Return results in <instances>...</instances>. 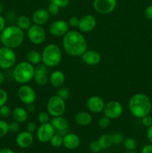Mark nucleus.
Listing matches in <instances>:
<instances>
[{"label":"nucleus","instance_id":"f257e3e1","mask_svg":"<svg viewBox=\"0 0 152 153\" xmlns=\"http://www.w3.org/2000/svg\"><path fill=\"white\" fill-rule=\"evenodd\" d=\"M63 47L67 55L81 56L87 50V41L80 31L71 30L63 37Z\"/></svg>","mask_w":152,"mask_h":153},{"label":"nucleus","instance_id":"f03ea898","mask_svg":"<svg viewBox=\"0 0 152 153\" xmlns=\"http://www.w3.org/2000/svg\"><path fill=\"white\" fill-rule=\"evenodd\" d=\"M151 101L145 94L138 93L131 97L128 102V108L134 117L142 118L150 114L151 111Z\"/></svg>","mask_w":152,"mask_h":153},{"label":"nucleus","instance_id":"7ed1b4c3","mask_svg":"<svg viewBox=\"0 0 152 153\" xmlns=\"http://www.w3.org/2000/svg\"><path fill=\"white\" fill-rule=\"evenodd\" d=\"M24 38V31L16 25H7L0 33V41L1 44L13 49L20 46L23 43Z\"/></svg>","mask_w":152,"mask_h":153},{"label":"nucleus","instance_id":"20e7f679","mask_svg":"<svg viewBox=\"0 0 152 153\" xmlns=\"http://www.w3.org/2000/svg\"><path fill=\"white\" fill-rule=\"evenodd\" d=\"M35 67L28 61H21L14 66L12 76L16 82L20 85L28 84L34 79Z\"/></svg>","mask_w":152,"mask_h":153},{"label":"nucleus","instance_id":"39448f33","mask_svg":"<svg viewBox=\"0 0 152 153\" xmlns=\"http://www.w3.org/2000/svg\"><path fill=\"white\" fill-rule=\"evenodd\" d=\"M42 63L48 67H56L62 59V51L55 43H49L43 48L41 52Z\"/></svg>","mask_w":152,"mask_h":153},{"label":"nucleus","instance_id":"423d86ee","mask_svg":"<svg viewBox=\"0 0 152 153\" xmlns=\"http://www.w3.org/2000/svg\"><path fill=\"white\" fill-rule=\"evenodd\" d=\"M47 112L52 117H54L63 116L66 111L65 100L61 99L57 95L52 96L49 99L46 105Z\"/></svg>","mask_w":152,"mask_h":153},{"label":"nucleus","instance_id":"0eeeda50","mask_svg":"<svg viewBox=\"0 0 152 153\" xmlns=\"http://www.w3.org/2000/svg\"><path fill=\"white\" fill-rule=\"evenodd\" d=\"M16 63V55L14 49L6 46L0 47V68L8 70L14 67Z\"/></svg>","mask_w":152,"mask_h":153},{"label":"nucleus","instance_id":"6e6552de","mask_svg":"<svg viewBox=\"0 0 152 153\" xmlns=\"http://www.w3.org/2000/svg\"><path fill=\"white\" fill-rule=\"evenodd\" d=\"M28 38L33 44L41 45L46 38V32L43 25L33 24L27 30Z\"/></svg>","mask_w":152,"mask_h":153},{"label":"nucleus","instance_id":"1a4fd4ad","mask_svg":"<svg viewBox=\"0 0 152 153\" xmlns=\"http://www.w3.org/2000/svg\"><path fill=\"white\" fill-rule=\"evenodd\" d=\"M17 96L21 102L25 105L32 104L36 100V92L28 84L21 85L18 88Z\"/></svg>","mask_w":152,"mask_h":153},{"label":"nucleus","instance_id":"9d476101","mask_svg":"<svg viewBox=\"0 0 152 153\" xmlns=\"http://www.w3.org/2000/svg\"><path fill=\"white\" fill-rule=\"evenodd\" d=\"M103 113L104 116L107 117L110 120H116L122 116L123 113V106L119 102L112 100L106 103Z\"/></svg>","mask_w":152,"mask_h":153},{"label":"nucleus","instance_id":"9b49d317","mask_svg":"<svg viewBox=\"0 0 152 153\" xmlns=\"http://www.w3.org/2000/svg\"><path fill=\"white\" fill-rule=\"evenodd\" d=\"M117 0H93V8L97 13L102 15L110 14L114 11Z\"/></svg>","mask_w":152,"mask_h":153},{"label":"nucleus","instance_id":"f8f14e48","mask_svg":"<svg viewBox=\"0 0 152 153\" xmlns=\"http://www.w3.org/2000/svg\"><path fill=\"white\" fill-rule=\"evenodd\" d=\"M55 133H56V131L52 126L51 123L49 122L46 123L40 124L36 131V136H37V140L40 143H45L49 142V140Z\"/></svg>","mask_w":152,"mask_h":153},{"label":"nucleus","instance_id":"ddd939ff","mask_svg":"<svg viewBox=\"0 0 152 153\" xmlns=\"http://www.w3.org/2000/svg\"><path fill=\"white\" fill-rule=\"evenodd\" d=\"M49 31L54 37H63L69 31V25L66 20L58 19L51 23Z\"/></svg>","mask_w":152,"mask_h":153},{"label":"nucleus","instance_id":"4468645a","mask_svg":"<svg viewBox=\"0 0 152 153\" xmlns=\"http://www.w3.org/2000/svg\"><path fill=\"white\" fill-rule=\"evenodd\" d=\"M97 25L96 18L91 14H86L79 19L77 25L79 31L82 33H88L93 31Z\"/></svg>","mask_w":152,"mask_h":153},{"label":"nucleus","instance_id":"2eb2a0df","mask_svg":"<svg viewBox=\"0 0 152 153\" xmlns=\"http://www.w3.org/2000/svg\"><path fill=\"white\" fill-rule=\"evenodd\" d=\"M105 104L104 100L98 96H92L86 101L88 110L93 114H100L103 112Z\"/></svg>","mask_w":152,"mask_h":153},{"label":"nucleus","instance_id":"dca6fc26","mask_svg":"<svg viewBox=\"0 0 152 153\" xmlns=\"http://www.w3.org/2000/svg\"><path fill=\"white\" fill-rule=\"evenodd\" d=\"M34 140L32 133L28 131H20L17 134L16 137V143L21 149H27L33 144Z\"/></svg>","mask_w":152,"mask_h":153},{"label":"nucleus","instance_id":"f3484780","mask_svg":"<svg viewBox=\"0 0 152 153\" xmlns=\"http://www.w3.org/2000/svg\"><path fill=\"white\" fill-rule=\"evenodd\" d=\"M49 67L45 64H38L35 67V75H34V81L36 84L40 86H44L49 82V76H48V70Z\"/></svg>","mask_w":152,"mask_h":153},{"label":"nucleus","instance_id":"a211bd4d","mask_svg":"<svg viewBox=\"0 0 152 153\" xmlns=\"http://www.w3.org/2000/svg\"><path fill=\"white\" fill-rule=\"evenodd\" d=\"M80 145V138L75 133H67L63 136V146L67 149L73 150L79 147Z\"/></svg>","mask_w":152,"mask_h":153},{"label":"nucleus","instance_id":"6ab92c4d","mask_svg":"<svg viewBox=\"0 0 152 153\" xmlns=\"http://www.w3.org/2000/svg\"><path fill=\"white\" fill-rule=\"evenodd\" d=\"M81 59L84 64L89 66H95L101 62V56L95 50H86L81 55Z\"/></svg>","mask_w":152,"mask_h":153},{"label":"nucleus","instance_id":"aec40b11","mask_svg":"<svg viewBox=\"0 0 152 153\" xmlns=\"http://www.w3.org/2000/svg\"><path fill=\"white\" fill-rule=\"evenodd\" d=\"M50 14L48 12L47 9L39 8L34 10L31 16V19L34 24L43 25L49 21Z\"/></svg>","mask_w":152,"mask_h":153},{"label":"nucleus","instance_id":"412c9836","mask_svg":"<svg viewBox=\"0 0 152 153\" xmlns=\"http://www.w3.org/2000/svg\"><path fill=\"white\" fill-rule=\"evenodd\" d=\"M66 80L65 74L61 70H55L49 76V82L54 88H60L63 85Z\"/></svg>","mask_w":152,"mask_h":153},{"label":"nucleus","instance_id":"4be33fe9","mask_svg":"<svg viewBox=\"0 0 152 153\" xmlns=\"http://www.w3.org/2000/svg\"><path fill=\"white\" fill-rule=\"evenodd\" d=\"M50 123L55 129V131H57L68 130L69 126L68 120L63 116L54 117L51 120Z\"/></svg>","mask_w":152,"mask_h":153},{"label":"nucleus","instance_id":"5701e85b","mask_svg":"<svg viewBox=\"0 0 152 153\" xmlns=\"http://www.w3.org/2000/svg\"><path fill=\"white\" fill-rule=\"evenodd\" d=\"M75 121L80 126H87L92 122V117L87 111H79L76 114Z\"/></svg>","mask_w":152,"mask_h":153},{"label":"nucleus","instance_id":"b1692460","mask_svg":"<svg viewBox=\"0 0 152 153\" xmlns=\"http://www.w3.org/2000/svg\"><path fill=\"white\" fill-rule=\"evenodd\" d=\"M11 116L13 120L16 121L19 123H23L28 120V112L24 108L16 107L13 108V110H12Z\"/></svg>","mask_w":152,"mask_h":153},{"label":"nucleus","instance_id":"393cba45","mask_svg":"<svg viewBox=\"0 0 152 153\" xmlns=\"http://www.w3.org/2000/svg\"><path fill=\"white\" fill-rule=\"evenodd\" d=\"M98 143L102 149H107L111 147L113 144V136L110 134H104L100 136L98 139Z\"/></svg>","mask_w":152,"mask_h":153},{"label":"nucleus","instance_id":"a878e982","mask_svg":"<svg viewBox=\"0 0 152 153\" xmlns=\"http://www.w3.org/2000/svg\"><path fill=\"white\" fill-rule=\"evenodd\" d=\"M27 61L33 65H38L42 62L41 53L37 50H30L26 54Z\"/></svg>","mask_w":152,"mask_h":153},{"label":"nucleus","instance_id":"bb28decb","mask_svg":"<svg viewBox=\"0 0 152 153\" xmlns=\"http://www.w3.org/2000/svg\"><path fill=\"white\" fill-rule=\"evenodd\" d=\"M16 25L19 28H21L23 31H25V30H28L31 27V21L28 16L22 15V16H19L16 18Z\"/></svg>","mask_w":152,"mask_h":153},{"label":"nucleus","instance_id":"cd10ccee","mask_svg":"<svg viewBox=\"0 0 152 153\" xmlns=\"http://www.w3.org/2000/svg\"><path fill=\"white\" fill-rule=\"evenodd\" d=\"M51 146L55 148H60L63 146V137L58 133H55L51 140H49Z\"/></svg>","mask_w":152,"mask_h":153},{"label":"nucleus","instance_id":"c85d7f7f","mask_svg":"<svg viewBox=\"0 0 152 153\" xmlns=\"http://www.w3.org/2000/svg\"><path fill=\"white\" fill-rule=\"evenodd\" d=\"M56 95L61 97L63 100H66L70 97V91L66 87H60V88H58V91H57Z\"/></svg>","mask_w":152,"mask_h":153},{"label":"nucleus","instance_id":"c756f323","mask_svg":"<svg viewBox=\"0 0 152 153\" xmlns=\"http://www.w3.org/2000/svg\"><path fill=\"white\" fill-rule=\"evenodd\" d=\"M124 146L127 150H134L137 147V141L133 137H128L124 140Z\"/></svg>","mask_w":152,"mask_h":153},{"label":"nucleus","instance_id":"7c9ffc66","mask_svg":"<svg viewBox=\"0 0 152 153\" xmlns=\"http://www.w3.org/2000/svg\"><path fill=\"white\" fill-rule=\"evenodd\" d=\"M8 132V123L4 120H0V138L5 137Z\"/></svg>","mask_w":152,"mask_h":153},{"label":"nucleus","instance_id":"2f4dec72","mask_svg":"<svg viewBox=\"0 0 152 153\" xmlns=\"http://www.w3.org/2000/svg\"><path fill=\"white\" fill-rule=\"evenodd\" d=\"M37 120H38V122L40 124L46 123L49 122L50 115H49V114L48 112L42 111L40 113H39L38 116H37Z\"/></svg>","mask_w":152,"mask_h":153},{"label":"nucleus","instance_id":"473e14b6","mask_svg":"<svg viewBox=\"0 0 152 153\" xmlns=\"http://www.w3.org/2000/svg\"><path fill=\"white\" fill-rule=\"evenodd\" d=\"M110 123H111V120L110 118H108L106 116H103L98 120V124L99 126V127H101V128H107L110 126Z\"/></svg>","mask_w":152,"mask_h":153},{"label":"nucleus","instance_id":"72a5a7b5","mask_svg":"<svg viewBox=\"0 0 152 153\" xmlns=\"http://www.w3.org/2000/svg\"><path fill=\"white\" fill-rule=\"evenodd\" d=\"M12 111L7 105H4L0 107V117H2L4 118H7L11 116Z\"/></svg>","mask_w":152,"mask_h":153},{"label":"nucleus","instance_id":"f704fd0d","mask_svg":"<svg viewBox=\"0 0 152 153\" xmlns=\"http://www.w3.org/2000/svg\"><path fill=\"white\" fill-rule=\"evenodd\" d=\"M20 123H19L16 121L13 120L12 122L9 123L8 127H9V132L11 133H19V130H20Z\"/></svg>","mask_w":152,"mask_h":153},{"label":"nucleus","instance_id":"c9c22d12","mask_svg":"<svg viewBox=\"0 0 152 153\" xmlns=\"http://www.w3.org/2000/svg\"><path fill=\"white\" fill-rule=\"evenodd\" d=\"M47 10L50 15H52V16H56V15H58L59 13L60 7L58 6H57L55 4H54V3L50 1L49 6H48Z\"/></svg>","mask_w":152,"mask_h":153},{"label":"nucleus","instance_id":"e433bc0d","mask_svg":"<svg viewBox=\"0 0 152 153\" xmlns=\"http://www.w3.org/2000/svg\"><path fill=\"white\" fill-rule=\"evenodd\" d=\"M8 100V94L5 90L0 88V107L4 105Z\"/></svg>","mask_w":152,"mask_h":153},{"label":"nucleus","instance_id":"4c0bfd02","mask_svg":"<svg viewBox=\"0 0 152 153\" xmlns=\"http://www.w3.org/2000/svg\"><path fill=\"white\" fill-rule=\"evenodd\" d=\"M113 140V144H121L124 141V135L120 132H115L112 134Z\"/></svg>","mask_w":152,"mask_h":153},{"label":"nucleus","instance_id":"58836bf2","mask_svg":"<svg viewBox=\"0 0 152 153\" xmlns=\"http://www.w3.org/2000/svg\"><path fill=\"white\" fill-rule=\"evenodd\" d=\"M89 150L92 153H99L102 150L101 146L98 144V141L95 140V141H92L89 144Z\"/></svg>","mask_w":152,"mask_h":153},{"label":"nucleus","instance_id":"ea45409f","mask_svg":"<svg viewBox=\"0 0 152 153\" xmlns=\"http://www.w3.org/2000/svg\"><path fill=\"white\" fill-rule=\"evenodd\" d=\"M141 122L143 126L148 128L152 125V117L149 114L145 115L141 118Z\"/></svg>","mask_w":152,"mask_h":153},{"label":"nucleus","instance_id":"a19ab883","mask_svg":"<svg viewBox=\"0 0 152 153\" xmlns=\"http://www.w3.org/2000/svg\"><path fill=\"white\" fill-rule=\"evenodd\" d=\"M50 1L58 6L60 8H64L69 5L70 0H50Z\"/></svg>","mask_w":152,"mask_h":153},{"label":"nucleus","instance_id":"79ce46f5","mask_svg":"<svg viewBox=\"0 0 152 153\" xmlns=\"http://www.w3.org/2000/svg\"><path fill=\"white\" fill-rule=\"evenodd\" d=\"M37 128H38V126H37V123L34 122H29L25 126V130L32 133V134L37 131Z\"/></svg>","mask_w":152,"mask_h":153},{"label":"nucleus","instance_id":"37998d69","mask_svg":"<svg viewBox=\"0 0 152 153\" xmlns=\"http://www.w3.org/2000/svg\"><path fill=\"white\" fill-rule=\"evenodd\" d=\"M79 23V18L75 16H72L69 19L68 24L69 27H72V28H76L77 27Z\"/></svg>","mask_w":152,"mask_h":153},{"label":"nucleus","instance_id":"c03bdc74","mask_svg":"<svg viewBox=\"0 0 152 153\" xmlns=\"http://www.w3.org/2000/svg\"><path fill=\"white\" fill-rule=\"evenodd\" d=\"M144 13L145 16L148 19L152 20V4L151 5H148V7H146Z\"/></svg>","mask_w":152,"mask_h":153},{"label":"nucleus","instance_id":"a18cd8bd","mask_svg":"<svg viewBox=\"0 0 152 153\" xmlns=\"http://www.w3.org/2000/svg\"><path fill=\"white\" fill-rule=\"evenodd\" d=\"M141 153H152V143L147 144L143 146Z\"/></svg>","mask_w":152,"mask_h":153},{"label":"nucleus","instance_id":"49530a36","mask_svg":"<svg viewBox=\"0 0 152 153\" xmlns=\"http://www.w3.org/2000/svg\"><path fill=\"white\" fill-rule=\"evenodd\" d=\"M6 27V21L4 18L0 14V33L4 30V28Z\"/></svg>","mask_w":152,"mask_h":153},{"label":"nucleus","instance_id":"de8ad7c7","mask_svg":"<svg viewBox=\"0 0 152 153\" xmlns=\"http://www.w3.org/2000/svg\"><path fill=\"white\" fill-rule=\"evenodd\" d=\"M146 135H147V138L149 140V142L151 143H152V125L148 128Z\"/></svg>","mask_w":152,"mask_h":153},{"label":"nucleus","instance_id":"09e8293b","mask_svg":"<svg viewBox=\"0 0 152 153\" xmlns=\"http://www.w3.org/2000/svg\"><path fill=\"white\" fill-rule=\"evenodd\" d=\"M25 109H26L27 111H28V113H32V112H34V111H35V106L34 105V103L26 105V108Z\"/></svg>","mask_w":152,"mask_h":153},{"label":"nucleus","instance_id":"8fccbe9b","mask_svg":"<svg viewBox=\"0 0 152 153\" xmlns=\"http://www.w3.org/2000/svg\"><path fill=\"white\" fill-rule=\"evenodd\" d=\"M0 153H15L13 149H10V148L4 147L0 149Z\"/></svg>","mask_w":152,"mask_h":153},{"label":"nucleus","instance_id":"3c124183","mask_svg":"<svg viewBox=\"0 0 152 153\" xmlns=\"http://www.w3.org/2000/svg\"><path fill=\"white\" fill-rule=\"evenodd\" d=\"M4 79H5V78H4V75L3 74V73H1V72L0 71V85H2V84L4 83Z\"/></svg>","mask_w":152,"mask_h":153},{"label":"nucleus","instance_id":"603ef678","mask_svg":"<svg viewBox=\"0 0 152 153\" xmlns=\"http://www.w3.org/2000/svg\"><path fill=\"white\" fill-rule=\"evenodd\" d=\"M3 10H4V7H3V4L1 3H0V14L3 12Z\"/></svg>","mask_w":152,"mask_h":153},{"label":"nucleus","instance_id":"864d4df0","mask_svg":"<svg viewBox=\"0 0 152 153\" xmlns=\"http://www.w3.org/2000/svg\"><path fill=\"white\" fill-rule=\"evenodd\" d=\"M125 153H137L134 150H127L126 152Z\"/></svg>","mask_w":152,"mask_h":153},{"label":"nucleus","instance_id":"5fc2aeb1","mask_svg":"<svg viewBox=\"0 0 152 153\" xmlns=\"http://www.w3.org/2000/svg\"><path fill=\"white\" fill-rule=\"evenodd\" d=\"M18 153H25V152H22V151H21V152H18Z\"/></svg>","mask_w":152,"mask_h":153}]
</instances>
